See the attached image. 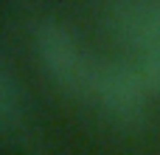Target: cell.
I'll return each mask as SVG.
<instances>
[{
  "mask_svg": "<svg viewBox=\"0 0 160 155\" xmlns=\"http://www.w3.org/2000/svg\"><path fill=\"white\" fill-rule=\"evenodd\" d=\"M34 56L42 73L65 93L87 99L90 82L96 73L98 59H93L79 40L68 31V25L56 20H42L34 28Z\"/></svg>",
  "mask_w": 160,
  "mask_h": 155,
  "instance_id": "cell-1",
  "label": "cell"
},
{
  "mask_svg": "<svg viewBox=\"0 0 160 155\" xmlns=\"http://www.w3.org/2000/svg\"><path fill=\"white\" fill-rule=\"evenodd\" d=\"M87 99L93 104H98V110L104 116H110L112 121L135 124V121L143 119L149 90L143 88L132 62L98 59Z\"/></svg>",
  "mask_w": 160,
  "mask_h": 155,
  "instance_id": "cell-2",
  "label": "cell"
},
{
  "mask_svg": "<svg viewBox=\"0 0 160 155\" xmlns=\"http://www.w3.org/2000/svg\"><path fill=\"white\" fill-rule=\"evenodd\" d=\"M107 23L135 54L160 48V0H110Z\"/></svg>",
  "mask_w": 160,
  "mask_h": 155,
  "instance_id": "cell-3",
  "label": "cell"
},
{
  "mask_svg": "<svg viewBox=\"0 0 160 155\" xmlns=\"http://www.w3.org/2000/svg\"><path fill=\"white\" fill-rule=\"evenodd\" d=\"M135 71L143 82V88L149 90V96H160V48L158 51H143L135 54Z\"/></svg>",
  "mask_w": 160,
  "mask_h": 155,
  "instance_id": "cell-4",
  "label": "cell"
},
{
  "mask_svg": "<svg viewBox=\"0 0 160 155\" xmlns=\"http://www.w3.org/2000/svg\"><path fill=\"white\" fill-rule=\"evenodd\" d=\"M17 113V85L8 76V71L0 65V127L8 124Z\"/></svg>",
  "mask_w": 160,
  "mask_h": 155,
  "instance_id": "cell-5",
  "label": "cell"
}]
</instances>
